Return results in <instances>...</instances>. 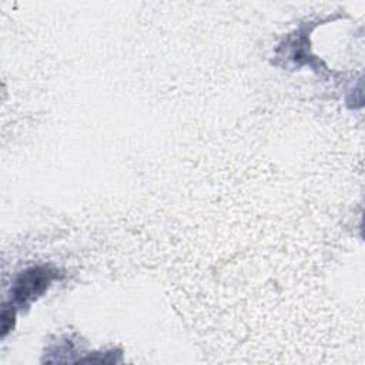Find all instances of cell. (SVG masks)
Wrapping results in <instances>:
<instances>
[{"label": "cell", "instance_id": "6da1fadb", "mask_svg": "<svg viewBox=\"0 0 365 365\" xmlns=\"http://www.w3.org/2000/svg\"><path fill=\"white\" fill-rule=\"evenodd\" d=\"M51 272L46 268H31L20 275L14 287V298L19 302L33 299L50 284Z\"/></svg>", "mask_w": 365, "mask_h": 365}]
</instances>
